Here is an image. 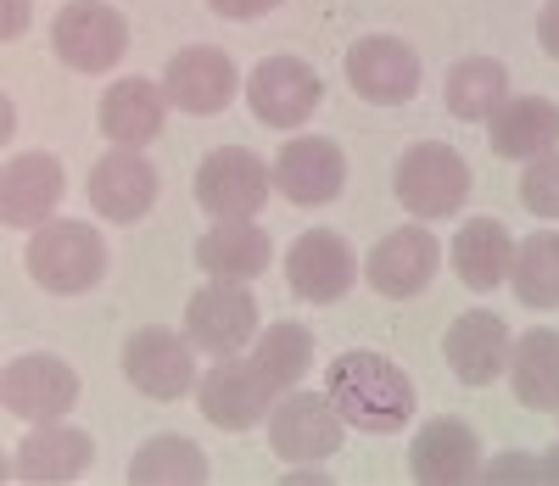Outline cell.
I'll use <instances>...</instances> for the list:
<instances>
[{"mask_svg": "<svg viewBox=\"0 0 559 486\" xmlns=\"http://www.w3.org/2000/svg\"><path fill=\"white\" fill-rule=\"evenodd\" d=\"M509 380H515L521 408L554 414L559 408V330H526L509 347Z\"/></svg>", "mask_w": 559, "mask_h": 486, "instance_id": "cell-26", "label": "cell"}, {"mask_svg": "<svg viewBox=\"0 0 559 486\" xmlns=\"http://www.w3.org/2000/svg\"><path fill=\"white\" fill-rule=\"evenodd\" d=\"M252 358H258V369L274 380V392H292V386L308 375V364H313V335H308L302 324H292V319H280V324H269V330L258 335Z\"/></svg>", "mask_w": 559, "mask_h": 486, "instance_id": "cell-30", "label": "cell"}, {"mask_svg": "<svg viewBox=\"0 0 559 486\" xmlns=\"http://www.w3.org/2000/svg\"><path fill=\"white\" fill-rule=\"evenodd\" d=\"M197 403H202L207 425H218V430L236 436V430H252V425L269 419V408H274V380L258 369V358H247V364H213V369L202 375Z\"/></svg>", "mask_w": 559, "mask_h": 486, "instance_id": "cell-13", "label": "cell"}, {"mask_svg": "<svg viewBox=\"0 0 559 486\" xmlns=\"http://www.w3.org/2000/svg\"><path fill=\"white\" fill-rule=\"evenodd\" d=\"M28 274L39 291H51V297H79V291L102 285L107 274V240L102 229L90 224H39L28 235Z\"/></svg>", "mask_w": 559, "mask_h": 486, "instance_id": "cell-2", "label": "cell"}, {"mask_svg": "<svg viewBox=\"0 0 559 486\" xmlns=\"http://www.w3.org/2000/svg\"><path fill=\"white\" fill-rule=\"evenodd\" d=\"M269 258H274L269 229H258L252 218H229V224H218L197 240V263L213 280H247L252 285V274H263Z\"/></svg>", "mask_w": 559, "mask_h": 486, "instance_id": "cell-24", "label": "cell"}, {"mask_svg": "<svg viewBox=\"0 0 559 486\" xmlns=\"http://www.w3.org/2000/svg\"><path fill=\"white\" fill-rule=\"evenodd\" d=\"M437 263H442L437 235L426 224H403V229L376 240V252H369V263H364V280L376 285L381 297L408 303V297H419V291L437 280Z\"/></svg>", "mask_w": 559, "mask_h": 486, "instance_id": "cell-11", "label": "cell"}, {"mask_svg": "<svg viewBox=\"0 0 559 486\" xmlns=\"http://www.w3.org/2000/svg\"><path fill=\"white\" fill-rule=\"evenodd\" d=\"M90 208L112 224H134L157 208V168L134 152V145H118L107 152L96 168H90Z\"/></svg>", "mask_w": 559, "mask_h": 486, "instance_id": "cell-17", "label": "cell"}, {"mask_svg": "<svg viewBox=\"0 0 559 486\" xmlns=\"http://www.w3.org/2000/svg\"><path fill=\"white\" fill-rule=\"evenodd\" d=\"M347 185V152L331 140V134H302V140H286L274 157V190L297 208H324L336 202Z\"/></svg>", "mask_w": 559, "mask_h": 486, "instance_id": "cell-10", "label": "cell"}, {"mask_svg": "<svg viewBox=\"0 0 559 486\" xmlns=\"http://www.w3.org/2000/svg\"><path fill=\"white\" fill-rule=\"evenodd\" d=\"M515 297L526 308H559V229H537L515 247Z\"/></svg>", "mask_w": 559, "mask_h": 486, "instance_id": "cell-29", "label": "cell"}, {"mask_svg": "<svg viewBox=\"0 0 559 486\" xmlns=\"http://www.w3.org/2000/svg\"><path fill=\"white\" fill-rule=\"evenodd\" d=\"M453 269L459 280L471 285V291H498L509 280V269H515V235H509L498 218H471L459 229L453 240Z\"/></svg>", "mask_w": 559, "mask_h": 486, "instance_id": "cell-25", "label": "cell"}, {"mask_svg": "<svg viewBox=\"0 0 559 486\" xmlns=\"http://www.w3.org/2000/svg\"><path fill=\"white\" fill-rule=\"evenodd\" d=\"M269 190H274V168H263V157L247 152V145H218L197 168V208L213 213L218 224L252 218L269 202Z\"/></svg>", "mask_w": 559, "mask_h": 486, "instance_id": "cell-6", "label": "cell"}, {"mask_svg": "<svg viewBox=\"0 0 559 486\" xmlns=\"http://www.w3.org/2000/svg\"><path fill=\"white\" fill-rule=\"evenodd\" d=\"M347 84L376 107H403L419 90V51L397 34H364L347 51Z\"/></svg>", "mask_w": 559, "mask_h": 486, "instance_id": "cell-12", "label": "cell"}, {"mask_svg": "<svg viewBox=\"0 0 559 486\" xmlns=\"http://www.w3.org/2000/svg\"><path fill=\"white\" fill-rule=\"evenodd\" d=\"M471 163H464L453 145H408L397 174H392V190H397V202L419 218V224H431V218H453L464 202H471Z\"/></svg>", "mask_w": 559, "mask_h": 486, "instance_id": "cell-3", "label": "cell"}, {"mask_svg": "<svg viewBox=\"0 0 559 486\" xmlns=\"http://www.w3.org/2000/svg\"><path fill=\"white\" fill-rule=\"evenodd\" d=\"M90 459H96V442H90L84 430L51 419V425H39L34 436H23V448L12 459V475L17 481H39V486H57V481L84 475Z\"/></svg>", "mask_w": 559, "mask_h": 486, "instance_id": "cell-23", "label": "cell"}, {"mask_svg": "<svg viewBox=\"0 0 559 486\" xmlns=\"http://www.w3.org/2000/svg\"><path fill=\"white\" fill-rule=\"evenodd\" d=\"M123 375L140 398H157V403H174L197 386V342L179 330H163V324H146L123 342Z\"/></svg>", "mask_w": 559, "mask_h": 486, "instance_id": "cell-7", "label": "cell"}, {"mask_svg": "<svg viewBox=\"0 0 559 486\" xmlns=\"http://www.w3.org/2000/svg\"><path fill=\"white\" fill-rule=\"evenodd\" d=\"M509 347H515V342H509V324L498 313H487V308L459 313L448 324V342H442L448 369H453L459 386H492L509 369Z\"/></svg>", "mask_w": 559, "mask_h": 486, "instance_id": "cell-20", "label": "cell"}, {"mask_svg": "<svg viewBox=\"0 0 559 486\" xmlns=\"http://www.w3.org/2000/svg\"><path fill=\"white\" fill-rule=\"evenodd\" d=\"M286 280L302 303H342L358 280V258L347 247V235H336V229L297 235L286 252Z\"/></svg>", "mask_w": 559, "mask_h": 486, "instance_id": "cell-15", "label": "cell"}, {"mask_svg": "<svg viewBox=\"0 0 559 486\" xmlns=\"http://www.w3.org/2000/svg\"><path fill=\"white\" fill-rule=\"evenodd\" d=\"M324 392H331V403L342 408V419L364 436H392L414 419V380L386 353H369V347L342 353L331 364Z\"/></svg>", "mask_w": 559, "mask_h": 486, "instance_id": "cell-1", "label": "cell"}, {"mask_svg": "<svg viewBox=\"0 0 559 486\" xmlns=\"http://www.w3.org/2000/svg\"><path fill=\"white\" fill-rule=\"evenodd\" d=\"M0 403H7L12 419L51 425L79 403V375L57 353H23V358L7 364V375H0Z\"/></svg>", "mask_w": 559, "mask_h": 486, "instance_id": "cell-9", "label": "cell"}, {"mask_svg": "<svg viewBox=\"0 0 559 486\" xmlns=\"http://www.w3.org/2000/svg\"><path fill=\"white\" fill-rule=\"evenodd\" d=\"M319 73L302 57H269L247 79V102L269 129H297L319 112Z\"/></svg>", "mask_w": 559, "mask_h": 486, "instance_id": "cell-16", "label": "cell"}, {"mask_svg": "<svg viewBox=\"0 0 559 486\" xmlns=\"http://www.w3.org/2000/svg\"><path fill=\"white\" fill-rule=\"evenodd\" d=\"M537 39H543V51L559 62V0H548L543 17H537Z\"/></svg>", "mask_w": 559, "mask_h": 486, "instance_id": "cell-34", "label": "cell"}, {"mask_svg": "<svg viewBox=\"0 0 559 486\" xmlns=\"http://www.w3.org/2000/svg\"><path fill=\"white\" fill-rule=\"evenodd\" d=\"M218 17H236V23H252V17H269L280 0H207Z\"/></svg>", "mask_w": 559, "mask_h": 486, "instance_id": "cell-33", "label": "cell"}, {"mask_svg": "<svg viewBox=\"0 0 559 486\" xmlns=\"http://www.w3.org/2000/svg\"><path fill=\"white\" fill-rule=\"evenodd\" d=\"M408 475L419 486H464L481 475V442L464 419H426L408 448Z\"/></svg>", "mask_w": 559, "mask_h": 486, "instance_id": "cell-18", "label": "cell"}, {"mask_svg": "<svg viewBox=\"0 0 559 486\" xmlns=\"http://www.w3.org/2000/svg\"><path fill=\"white\" fill-rule=\"evenodd\" d=\"M487 140L503 163H532L543 152H559V107L543 95H503V107L487 118Z\"/></svg>", "mask_w": 559, "mask_h": 486, "instance_id": "cell-21", "label": "cell"}, {"mask_svg": "<svg viewBox=\"0 0 559 486\" xmlns=\"http://www.w3.org/2000/svg\"><path fill=\"white\" fill-rule=\"evenodd\" d=\"M168 90L163 84H152V79H118L107 95H102V107H96V123H102V134L107 140H118V145H152L157 134H163V118H168Z\"/></svg>", "mask_w": 559, "mask_h": 486, "instance_id": "cell-22", "label": "cell"}, {"mask_svg": "<svg viewBox=\"0 0 559 486\" xmlns=\"http://www.w3.org/2000/svg\"><path fill=\"white\" fill-rule=\"evenodd\" d=\"M509 95V73L498 57H464L448 68V112L464 118V123H481L503 107Z\"/></svg>", "mask_w": 559, "mask_h": 486, "instance_id": "cell-28", "label": "cell"}, {"mask_svg": "<svg viewBox=\"0 0 559 486\" xmlns=\"http://www.w3.org/2000/svg\"><path fill=\"white\" fill-rule=\"evenodd\" d=\"M62 190H68V179H62L57 157L23 152V157L7 163V174H0V218H7V229H39L57 213Z\"/></svg>", "mask_w": 559, "mask_h": 486, "instance_id": "cell-19", "label": "cell"}, {"mask_svg": "<svg viewBox=\"0 0 559 486\" xmlns=\"http://www.w3.org/2000/svg\"><path fill=\"white\" fill-rule=\"evenodd\" d=\"M129 481L134 486H197L207 481V453L191 436H152L129 459Z\"/></svg>", "mask_w": 559, "mask_h": 486, "instance_id": "cell-27", "label": "cell"}, {"mask_svg": "<svg viewBox=\"0 0 559 486\" xmlns=\"http://www.w3.org/2000/svg\"><path fill=\"white\" fill-rule=\"evenodd\" d=\"M521 202H526L537 218H559V152L532 157V168H526V179H521Z\"/></svg>", "mask_w": 559, "mask_h": 486, "instance_id": "cell-31", "label": "cell"}, {"mask_svg": "<svg viewBox=\"0 0 559 486\" xmlns=\"http://www.w3.org/2000/svg\"><path fill=\"white\" fill-rule=\"evenodd\" d=\"M163 90H168V102H174L179 112L213 118V112H224L229 102H236L241 73H236V62H229L218 45H191V51H174V57H168Z\"/></svg>", "mask_w": 559, "mask_h": 486, "instance_id": "cell-14", "label": "cell"}, {"mask_svg": "<svg viewBox=\"0 0 559 486\" xmlns=\"http://www.w3.org/2000/svg\"><path fill=\"white\" fill-rule=\"evenodd\" d=\"M487 481H559V448L543 453V459H521V453H509L498 464H487Z\"/></svg>", "mask_w": 559, "mask_h": 486, "instance_id": "cell-32", "label": "cell"}, {"mask_svg": "<svg viewBox=\"0 0 559 486\" xmlns=\"http://www.w3.org/2000/svg\"><path fill=\"white\" fill-rule=\"evenodd\" d=\"M185 335L213 353V358H236L252 335H258V297L247 280H213L185 303Z\"/></svg>", "mask_w": 559, "mask_h": 486, "instance_id": "cell-5", "label": "cell"}, {"mask_svg": "<svg viewBox=\"0 0 559 486\" xmlns=\"http://www.w3.org/2000/svg\"><path fill=\"white\" fill-rule=\"evenodd\" d=\"M51 45L73 73H107L129 51V23L107 0H68L51 23Z\"/></svg>", "mask_w": 559, "mask_h": 486, "instance_id": "cell-8", "label": "cell"}, {"mask_svg": "<svg viewBox=\"0 0 559 486\" xmlns=\"http://www.w3.org/2000/svg\"><path fill=\"white\" fill-rule=\"evenodd\" d=\"M342 408L331 403V392H286L269 408V442L286 464H324L342 453Z\"/></svg>", "mask_w": 559, "mask_h": 486, "instance_id": "cell-4", "label": "cell"}, {"mask_svg": "<svg viewBox=\"0 0 559 486\" xmlns=\"http://www.w3.org/2000/svg\"><path fill=\"white\" fill-rule=\"evenodd\" d=\"M17 28H28V0H7V39H17Z\"/></svg>", "mask_w": 559, "mask_h": 486, "instance_id": "cell-35", "label": "cell"}]
</instances>
